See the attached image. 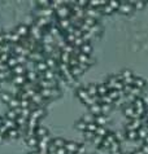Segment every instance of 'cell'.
Returning a JSON list of instances; mask_svg holds the SVG:
<instances>
[{"mask_svg":"<svg viewBox=\"0 0 148 154\" xmlns=\"http://www.w3.org/2000/svg\"><path fill=\"white\" fill-rule=\"evenodd\" d=\"M108 87L105 86V83H103V84H98V95L100 97H103V96H105V95H108Z\"/></svg>","mask_w":148,"mask_h":154,"instance_id":"11","label":"cell"},{"mask_svg":"<svg viewBox=\"0 0 148 154\" xmlns=\"http://www.w3.org/2000/svg\"><path fill=\"white\" fill-rule=\"evenodd\" d=\"M103 141H104V137H101V136H98V135H95V137L92 138V143H93V145H96L99 148V146H101V144H103Z\"/></svg>","mask_w":148,"mask_h":154,"instance_id":"25","label":"cell"},{"mask_svg":"<svg viewBox=\"0 0 148 154\" xmlns=\"http://www.w3.org/2000/svg\"><path fill=\"white\" fill-rule=\"evenodd\" d=\"M108 132H109V131L106 130L105 127H100V126H98V130H96L95 135L101 136V137H105V136H106V133H108Z\"/></svg>","mask_w":148,"mask_h":154,"instance_id":"20","label":"cell"},{"mask_svg":"<svg viewBox=\"0 0 148 154\" xmlns=\"http://www.w3.org/2000/svg\"><path fill=\"white\" fill-rule=\"evenodd\" d=\"M65 150L68 151V153H70V154H74V153H77V149H78V144L77 143H74V141H66L65 143Z\"/></svg>","mask_w":148,"mask_h":154,"instance_id":"3","label":"cell"},{"mask_svg":"<svg viewBox=\"0 0 148 154\" xmlns=\"http://www.w3.org/2000/svg\"><path fill=\"white\" fill-rule=\"evenodd\" d=\"M132 154H144V153H143L142 149H136V150L132 151Z\"/></svg>","mask_w":148,"mask_h":154,"instance_id":"31","label":"cell"},{"mask_svg":"<svg viewBox=\"0 0 148 154\" xmlns=\"http://www.w3.org/2000/svg\"><path fill=\"white\" fill-rule=\"evenodd\" d=\"M136 133H138V138H140V140L144 141V138L148 136V128L147 127H143V126H142V127L136 131Z\"/></svg>","mask_w":148,"mask_h":154,"instance_id":"8","label":"cell"},{"mask_svg":"<svg viewBox=\"0 0 148 154\" xmlns=\"http://www.w3.org/2000/svg\"><path fill=\"white\" fill-rule=\"evenodd\" d=\"M142 127V123H140L139 119H134V120H130L126 126V131H138L139 128Z\"/></svg>","mask_w":148,"mask_h":154,"instance_id":"2","label":"cell"},{"mask_svg":"<svg viewBox=\"0 0 148 154\" xmlns=\"http://www.w3.org/2000/svg\"><path fill=\"white\" fill-rule=\"evenodd\" d=\"M13 75H25L26 74V68L23 65H17L14 69H12Z\"/></svg>","mask_w":148,"mask_h":154,"instance_id":"7","label":"cell"},{"mask_svg":"<svg viewBox=\"0 0 148 154\" xmlns=\"http://www.w3.org/2000/svg\"><path fill=\"white\" fill-rule=\"evenodd\" d=\"M112 105H108V104H101V114H106V113L110 110Z\"/></svg>","mask_w":148,"mask_h":154,"instance_id":"27","label":"cell"},{"mask_svg":"<svg viewBox=\"0 0 148 154\" xmlns=\"http://www.w3.org/2000/svg\"><path fill=\"white\" fill-rule=\"evenodd\" d=\"M144 144H147V145H148V136L144 138Z\"/></svg>","mask_w":148,"mask_h":154,"instance_id":"32","label":"cell"},{"mask_svg":"<svg viewBox=\"0 0 148 154\" xmlns=\"http://www.w3.org/2000/svg\"><path fill=\"white\" fill-rule=\"evenodd\" d=\"M88 109H90L91 114L95 115V117H98V115L101 114V104H93V105H91Z\"/></svg>","mask_w":148,"mask_h":154,"instance_id":"6","label":"cell"},{"mask_svg":"<svg viewBox=\"0 0 148 154\" xmlns=\"http://www.w3.org/2000/svg\"><path fill=\"white\" fill-rule=\"evenodd\" d=\"M144 86H145L144 79H142V78H135L134 79V86L132 87H136V88H139V89H143L144 88Z\"/></svg>","mask_w":148,"mask_h":154,"instance_id":"16","label":"cell"},{"mask_svg":"<svg viewBox=\"0 0 148 154\" xmlns=\"http://www.w3.org/2000/svg\"><path fill=\"white\" fill-rule=\"evenodd\" d=\"M7 136H8L9 140H12V138H18L21 136V132L17 130V128H13V130H8Z\"/></svg>","mask_w":148,"mask_h":154,"instance_id":"9","label":"cell"},{"mask_svg":"<svg viewBox=\"0 0 148 154\" xmlns=\"http://www.w3.org/2000/svg\"><path fill=\"white\" fill-rule=\"evenodd\" d=\"M122 154H132V151H126V153H122Z\"/></svg>","mask_w":148,"mask_h":154,"instance_id":"34","label":"cell"},{"mask_svg":"<svg viewBox=\"0 0 148 154\" xmlns=\"http://www.w3.org/2000/svg\"><path fill=\"white\" fill-rule=\"evenodd\" d=\"M96 130H98V124H96L95 122L93 123H87V126H86V131H88V132H96Z\"/></svg>","mask_w":148,"mask_h":154,"instance_id":"23","label":"cell"},{"mask_svg":"<svg viewBox=\"0 0 148 154\" xmlns=\"http://www.w3.org/2000/svg\"><path fill=\"white\" fill-rule=\"evenodd\" d=\"M70 73H72V75L74 76L75 79H77V76H79L80 74H83L85 71H83L82 69L79 68V66H75V68H70Z\"/></svg>","mask_w":148,"mask_h":154,"instance_id":"18","label":"cell"},{"mask_svg":"<svg viewBox=\"0 0 148 154\" xmlns=\"http://www.w3.org/2000/svg\"><path fill=\"white\" fill-rule=\"evenodd\" d=\"M140 149L143 150V153H144V154H148V145H147V144H143Z\"/></svg>","mask_w":148,"mask_h":154,"instance_id":"30","label":"cell"},{"mask_svg":"<svg viewBox=\"0 0 148 154\" xmlns=\"http://www.w3.org/2000/svg\"><path fill=\"white\" fill-rule=\"evenodd\" d=\"M86 126H87V124H86L82 119L78 120V122L75 123V128H77V130H79L80 132H85V131H86Z\"/></svg>","mask_w":148,"mask_h":154,"instance_id":"22","label":"cell"},{"mask_svg":"<svg viewBox=\"0 0 148 154\" xmlns=\"http://www.w3.org/2000/svg\"><path fill=\"white\" fill-rule=\"evenodd\" d=\"M78 61H79V63H86V65H90V62H91V58H90V56H87V55H83V53H80L79 56H78Z\"/></svg>","mask_w":148,"mask_h":154,"instance_id":"17","label":"cell"},{"mask_svg":"<svg viewBox=\"0 0 148 154\" xmlns=\"http://www.w3.org/2000/svg\"><path fill=\"white\" fill-rule=\"evenodd\" d=\"M108 96L110 97L112 100H113V102L116 101V100H118V99H119L118 91H114V89H110V91H108Z\"/></svg>","mask_w":148,"mask_h":154,"instance_id":"24","label":"cell"},{"mask_svg":"<svg viewBox=\"0 0 148 154\" xmlns=\"http://www.w3.org/2000/svg\"><path fill=\"white\" fill-rule=\"evenodd\" d=\"M79 49H80V53H83V55L90 56L91 53H92V47H91L90 43H85V44H83Z\"/></svg>","mask_w":148,"mask_h":154,"instance_id":"10","label":"cell"},{"mask_svg":"<svg viewBox=\"0 0 148 154\" xmlns=\"http://www.w3.org/2000/svg\"><path fill=\"white\" fill-rule=\"evenodd\" d=\"M140 99H142V101H143V104H144V106L147 107V106H148V95H142V96H140Z\"/></svg>","mask_w":148,"mask_h":154,"instance_id":"29","label":"cell"},{"mask_svg":"<svg viewBox=\"0 0 148 154\" xmlns=\"http://www.w3.org/2000/svg\"><path fill=\"white\" fill-rule=\"evenodd\" d=\"M82 120L86 123V124H87V123H93V122H95V115H92L91 113H88V114L83 115Z\"/></svg>","mask_w":148,"mask_h":154,"instance_id":"21","label":"cell"},{"mask_svg":"<svg viewBox=\"0 0 148 154\" xmlns=\"http://www.w3.org/2000/svg\"><path fill=\"white\" fill-rule=\"evenodd\" d=\"M0 99L3 100V102H5V104H9L10 100L13 99V96L10 93H8V92H1V95H0Z\"/></svg>","mask_w":148,"mask_h":154,"instance_id":"19","label":"cell"},{"mask_svg":"<svg viewBox=\"0 0 148 154\" xmlns=\"http://www.w3.org/2000/svg\"><path fill=\"white\" fill-rule=\"evenodd\" d=\"M14 32L20 35L21 38H26L30 35V27H29V25H20V26L16 27Z\"/></svg>","mask_w":148,"mask_h":154,"instance_id":"1","label":"cell"},{"mask_svg":"<svg viewBox=\"0 0 148 154\" xmlns=\"http://www.w3.org/2000/svg\"><path fill=\"white\" fill-rule=\"evenodd\" d=\"M65 143L66 141L65 140H62V138H60V137H57V138H52V141H51V144L53 146H56L57 149H60V148H64L65 146Z\"/></svg>","mask_w":148,"mask_h":154,"instance_id":"12","label":"cell"},{"mask_svg":"<svg viewBox=\"0 0 148 154\" xmlns=\"http://www.w3.org/2000/svg\"><path fill=\"white\" fill-rule=\"evenodd\" d=\"M126 138L127 140H130V141H136L138 140V133H136V131H126Z\"/></svg>","mask_w":148,"mask_h":154,"instance_id":"15","label":"cell"},{"mask_svg":"<svg viewBox=\"0 0 148 154\" xmlns=\"http://www.w3.org/2000/svg\"><path fill=\"white\" fill-rule=\"evenodd\" d=\"M12 80H13V84L17 87H22L23 84L26 83V76L25 75H13L12 76Z\"/></svg>","mask_w":148,"mask_h":154,"instance_id":"4","label":"cell"},{"mask_svg":"<svg viewBox=\"0 0 148 154\" xmlns=\"http://www.w3.org/2000/svg\"><path fill=\"white\" fill-rule=\"evenodd\" d=\"M106 118L104 117L103 114H100V115H98V117H95V123L98 126H100V127H104V126L106 124Z\"/></svg>","mask_w":148,"mask_h":154,"instance_id":"14","label":"cell"},{"mask_svg":"<svg viewBox=\"0 0 148 154\" xmlns=\"http://www.w3.org/2000/svg\"><path fill=\"white\" fill-rule=\"evenodd\" d=\"M145 115H147V117H148V106L145 107Z\"/></svg>","mask_w":148,"mask_h":154,"instance_id":"33","label":"cell"},{"mask_svg":"<svg viewBox=\"0 0 148 154\" xmlns=\"http://www.w3.org/2000/svg\"><path fill=\"white\" fill-rule=\"evenodd\" d=\"M85 89L90 97H93L98 95V84H88V86H86Z\"/></svg>","mask_w":148,"mask_h":154,"instance_id":"5","label":"cell"},{"mask_svg":"<svg viewBox=\"0 0 148 154\" xmlns=\"http://www.w3.org/2000/svg\"><path fill=\"white\" fill-rule=\"evenodd\" d=\"M145 5V3L143 1H134V9H142Z\"/></svg>","mask_w":148,"mask_h":154,"instance_id":"28","label":"cell"},{"mask_svg":"<svg viewBox=\"0 0 148 154\" xmlns=\"http://www.w3.org/2000/svg\"><path fill=\"white\" fill-rule=\"evenodd\" d=\"M82 133H83V136H85L86 140L92 141V138L95 137V133H93V132H88V131H85V132H82Z\"/></svg>","mask_w":148,"mask_h":154,"instance_id":"26","label":"cell"},{"mask_svg":"<svg viewBox=\"0 0 148 154\" xmlns=\"http://www.w3.org/2000/svg\"><path fill=\"white\" fill-rule=\"evenodd\" d=\"M35 135H36V137L42 138V137H44V136L48 135V131H47V128H44V127H42V126H39V127L36 128V131H35Z\"/></svg>","mask_w":148,"mask_h":154,"instance_id":"13","label":"cell"}]
</instances>
